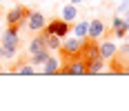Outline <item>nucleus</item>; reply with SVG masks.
<instances>
[{"label": "nucleus", "instance_id": "f257e3e1", "mask_svg": "<svg viewBox=\"0 0 129 111\" xmlns=\"http://www.w3.org/2000/svg\"><path fill=\"white\" fill-rule=\"evenodd\" d=\"M18 42H20V27H7L0 38V47L5 51V60H13L16 51H18Z\"/></svg>", "mask_w": 129, "mask_h": 111}, {"label": "nucleus", "instance_id": "f03ea898", "mask_svg": "<svg viewBox=\"0 0 129 111\" xmlns=\"http://www.w3.org/2000/svg\"><path fill=\"white\" fill-rule=\"evenodd\" d=\"M82 40L85 38H76V36H67L60 40V47H58V51H60V58H71V56H76L78 51H80V47H82Z\"/></svg>", "mask_w": 129, "mask_h": 111}, {"label": "nucleus", "instance_id": "7ed1b4c3", "mask_svg": "<svg viewBox=\"0 0 129 111\" xmlns=\"http://www.w3.org/2000/svg\"><path fill=\"white\" fill-rule=\"evenodd\" d=\"M40 31L53 33V36H58V38H64L67 33H71V25L67 20H62V18H51V20H47V25L42 27Z\"/></svg>", "mask_w": 129, "mask_h": 111}, {"label": "nucleus", "instance_id": "20e7f679", "mask_svg": "<svg viewBox=\"0 0 129 111\" xmlns=\"http://www.w3.org/2000/svg\"><path fill=\"white\" fill-rule=\"evenodd\" d=\"M27 16H29V9H27V7H20V5L13 7L11 11L7 13V18H5V20H7V27H20V29H22Z\"/></svg>", "mask_w": 129, "mask_h": 111}, {"label": "nucleus", "instance_id": "39448f33", "mask_svg": "<svg viewBox=\"0 0 129 111\" xmlns=\"http://www.w3.org/2000/svg\"><path fill=\"white\" fill-rule=\"evenodd\" d=\"M45 25H47V18H45L40 11H29V16H27V20H25V27L29 29V31L38 33Z\"/></svg>", "mask_w": 129, "mask_h": 111}, {"label": "nucleus", "instance_id": "423d86ee", "mask_svg": "<svg viewBox=\"0 0 129 111\" xmlns=\"http://www.w3.org/2000/svg\"><path fill=\"white\" fill-rule=\"evenodd\" d=\"M105 31H107V27L100 18H93L87 22V38H91V40H100L105 36Z\"/></svg>", "mask_w": 129, "mask_h": 111}, {"label": "nucleus", "instance_id": "0eeeda50", "mask_svg": "<svg viewBox=\"0 0 129 111\" xmlns=\"http://www.w3.org/2000/svg\"><path fill=\"white\" fill-rule=\"evenodd\" d=\"M58 67H60V58H53L51 53H49V58L42 62L40 71H42L45 76H53V73H58Z\"/></svg>", "mask_w": 129, "mask_h": 111}, {"label": "nucleus", "instance_id": "6e6552de", "mask_svg": "<svg viewBox=\"0 0 129 111\" xmlns=\"http://www.w3.org/2000/svg\"><path fill=\"white\" fill-rule=\"evenodd\" d=\"M98 51H100V56H103L105 60H109V58L118 51V45L111 42V40H103V42H98Z\"/></svg>", "mask_w": 129, "mask_h": 111}, {"label": "nucleus", "instance_id": "1a4fd4ad", "mask_svg": "<svg viewBox=\"0 0 129 111\" xmlns=\"http://www.w3.org/2000/svg\"><path fill=\"white\" fill-rule=\"evenodd\" d=\"M49 53H51V51L49 49H40V51H34V53H31V64H34V67H36V69H38V67H42V62L47 60V58H49Z\"/></svg>", "mask_w": 129, "mask_h": 111}, {"label": "nucleus", "instance_id": "9d476101", "mask_svg": "<svg viewBox=\"0 0 129 111\" xmlns=\"http://www.w3.org/2000/svg\"><path fill=\"white\" fill-rule=\"evenodd\" d=\"M40 49H47V47H45V33H42V31H38V33H36V38L29 42V53L40 51Z\"/></svg>", "mask_w": 129, "mask_h": 111}, {"label": "nucleus", "instance_id": "9b49d317", "mask_svg": "<svg viewBox=\"0 0 129 111\" xmlns=\"http://www.w3.org/2000/svg\"><path fill=\"white\" fill-rule=\"evenodd\" d=\"M45 33V31H42ZM60 40L62 38H58V36H53V33H45V47L49 51H58V47H60Z\"/></svg>", "mask_w": 129, "mask_h": 111}, {"label": "nucleus", "instance_id": "f8f14e48", "mask_svg": "<svg viewBox=\"0 0 129 111\" xmlns=\"http://www.w3.org/2000/svg\"><path fill=\"white\" fill-rule=\"evenodd\" d=\"M76 16H78V9H76V5H64L62 7V20H67V22H71V20H76Z\"/></svg>", "mask_w": 129, "mask_h": 111}, {"label": "nucleus", "instance_id": "ddd939ff", "mask_svg": "<svg viewBox=\"0 0 129 111\" xmlns=\"http://www.w3.org/2000/svg\"><path fill=\"white\" fill-rule=\"evenodd\" d=\"M36 71H38V69H36L31 62H29V64H20V67L13 69V73H20V76H34Z\"/></svg>", "mask_w": 129, "mask_h": 111}, {"label": "nucleus", "instance_id": "4468645a", "mask_svg": "<svg viewBox=\"0 0 129 111\" xmlns=\"http://www.w3.org/2000/svg\"><path fill=\"white\" fill-rule=\"evenodd\" d=\"M74 36L76 38H85L87 36V20H80L74 25Z\"/></svg>", "mask_w": 129, "mask_h": 111}, {"label": "nucleus", "instance_id": "2eb2a0df", "mask_svg": "<svg viewBox=\"0 0 129 111\" xmlns=\"http://www.w3.org/2000/svg\"><path fill=\"white\" fill-rule=\"evenodd\" d=\"M127 31H129V22L125 20V22H122V25L118 27V29H114V36H116L118 40H122V38L127 36Z\"/></svg>", "mask_w": 129, "mask_h": 111}, {"label": "nucleus", "instance_id": "dca6fc26", "mask_svg": "<svg viewBox=\"0 0 129 111\" xmlns=\"http://www.w3.org/2000/svg\"><path fill=\"white\" fill-rule=\"evenodd\" d=\"M122 22H125V18H122V16H114V18H111V27H114V29H118V27L122 25Z\"/></svg>", "mask_w": 129, "mask_h": 111}, {"label": "nucleus", "instance_id": "f3484780", "mask_svg": "<svg viewBox=\"0 0 129 111\" xmlns=\"http://www.w3.org/2000/svg\"><path fill=\"white\" fill-rule=\"evenodd\" d=\"M5 60V51H2V47H0V62Z\"/></svg>", "mask_w": 129, "mask_h": 111}, {"label": "nucleus", "instance_id": "a211bd4d", "mask_svg": "<svg viewBox=\"0 0 129 111\" xmlns=\"http://www.w3.org/2000/svg\"><path fill=\"white\" fill-rule=\"evenodd\" d=\"M125 20L129 22V7H127V11H125Z\"/></svg>", "mask_w": 129, "mask_h": 111}, {"label": "nucleus", "instance_id": "6ab92c4d", "mask_svg": "<svg viewBox=\"0 0 129 111\" xmlns=\"http://www.w3.org/2000/svg\"><path fill=\"white\" fill-rule=\"evenodd\" d=\"M80 2H82V0H71V5H80Z\"/></svg>", "mask_w": 129, "mask_h": 111}]
</instances>
